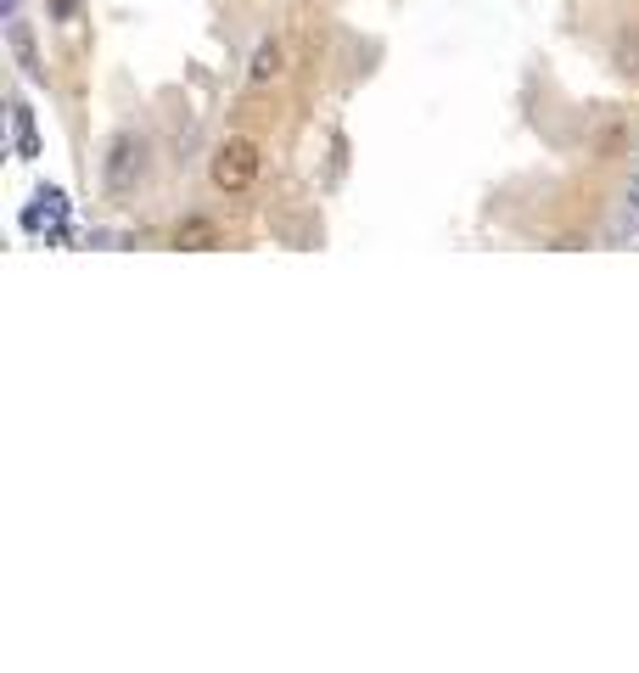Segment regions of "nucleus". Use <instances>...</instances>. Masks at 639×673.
I'll use <instances>...</instances> for the list:
<instances>
[{
	"label": "nucleus",
	"mask_w": 639,
	"mask_h": 673,
	"mask_svg": "<svg viewBox=\"0 0 639 673\" xmlns=\"http://www.w3.org/2000/svg\"><path fill=\"white\" fill-rule=\"evenodd\" d=\"M152 175V141L141 129H113L101 147V196L107 202H135Z\"/></svg>",
	"instance_id": "1"
},
{
	"label": "nucleus",
	"mask_w": 639,
	"mask_h": 673,
	"mask_svg": "<svg viewBox=\"0 0 639 673\" xmlns=\"http://www.w3.org/2000/svg\"><path fill=\"white\" fill-rule=\"evenodd\" d=\"M258 175H264V152H258V141H247V135H230V141H219L214 157H208V186L219 196H247L258 186Z\"/></svg>",
	"instance_id": "2"
},
{
	"label": "nucleus",
	"mask_w": 639,
	"mask_h": 673,
	"mask_svg": "<svg viewBox=\"0 0 639 673\" xmlns=\"http://www.w3.org/2000/svg\"><path fill=\"white\" fill-rule=\"evenodd\" d=\"M7 46H12V56H17V67L34 79V85H46L51 74H46V56H40V46H34V28H28V17L23 12H12L7 17Z\"/></svg>",
	"instance_id": "3"
},
{
	"label": "nucleus",
	"mask_w": 639,
	"mask_h": 673,
	"mask_svg": "<svg viewBox=\"0 0 639 673\" xmlns=\"http://www.w3.org/2000/svg\"><path fill=\"white\" fill-rule=\"evenodd\" d=\"M219 242H225V230H219L208 214H191V219L175 225V247H186V253H208V247H219Z\"/></svg>",
	"instance_id": "4"
},
{
	"label": "nucleus",
	"mask_w": 639,
	"mask_h": 673,
	"mask_svg": "<svg viewBox=\"0 0 639 673\" xmlns=\"http://www.w3.org/2000/svg\"><path fill=\"white\" fill-rule=\"evenodd\" d=\"M12 141H17V157H40V135H34V113L23 101H12Z\"/></svg>",
	"instance_id": "5"
},
{
	"label": "nucleus",
	"mask_w": 639,
	"mask_h": 673,
	"mask_svg": "<svg viewBox=\"0 0 639 673\" xmlns=\"http://www.w3.org/2000/svg\"><path fill=\"white\" fill-rule=\"evenodd\" d=\"M281 74V46L276 40H264L258 51H253V67H247V85H269Z\"/></svg>",
	"instance_id": "6"
}]
</instances>
